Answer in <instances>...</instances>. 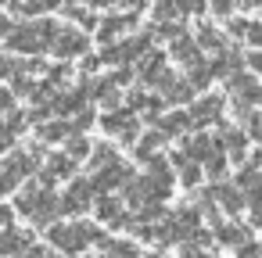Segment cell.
Listing matches in <instances>:
<instances>
[{
    "label": "cell",
    "mask_w": 262,
    "mask_h": 258,
    "mask_svg": "<svg viewBox=\"0 0 262 258\" xmlns=\"http://www.w3.org/2000/svg\"><path fill=\"white\" fill-rule=\"evenodd\" d=\"M97 240H104V237H101V229H97V226H90V222L51 226V244H54L58 251H65V254H79L86 244H97Z\"/></svg>",
    "instance_id": "cell-1"
},
{
    "label": "cell",
    "mask_w": 262,
    "mask_h": 258,
    "mask_svg": "<svg viewBox=\"0 0 262 258\" xmlns=\"http://www.w3.org/2000/svg\"><path fill=\"white\" fill-rule=\"evenodd\" d=\"M18 212L26 215V219H33L36 226H47V222H54V215H58V197L51 194V186H29L22 197H18Z\"/></svg>",
    "instance_id": "cell-2"
},
{
    "label": "cell",
    "mask_w": 262,
    "mask_h": 258,
    "mask_svg": "<svg viewBox=\"0 0 262 258\" xmlns=\"http://www.w3.org/2000/svg\"><path fill=\"white\" fill-rule=\"evenodd\" d=\"M94 183L90 179H76L69 190H65V197H58V212H69V215H79V212H86L90 204H94Z\"/></svg>",
    "instance_id": "cell-3"
},
{
    "label": "cell",
    "mask_w": 262,
    "mask_h": 258,
    "mask_svg": "<svg viewBox=\"0 0 262 258\" xmlns=\"http://www.w3.org/2000/svg\"><path fill=\"white\" fill-rule=\"evenodd\" d=\"M104 129L112 133V136H122V140H133L137 136V119L129 115V111H112L108 119H104Z\"/></svg>",
    "instance_id": "cell-4"
},
{
    "label": "cell",
    "mask_w": 262,
    "mask_h": 258,
    "mask_svg": "<svg viewBox=\"0 0 262 258\" xmlns=\"http://www.w3.org/2000/svg\"><path fill=\"white\" fill-rule=\"evenodd\" d=\"M72 169H76V161H72L69 154H54V158L47 161V172L40 176V183H43V186H51L54 179H65V176H72Z\"/></svg>",
    "instance_id": "cell-5"
},
{
    "label": "cell",
    "mask_w": 262,
    "mask_h": 258,
    "mask_svg": "<svg viewBox=\"0 0 262 258\" xmlns=\"http://www.w3.org/2000/svg\"><path fill=\"white\" fill-rule=\"evenodd\" d=\"M26 244H33V237L29 233H22V229H11V226H4L0 229V254H15V251H22Z\"/></svg>",
    "instance_id": "cell-6"
},
{
    "label": "cell",
    "mask_w": 262,
    "mask_h": 258,
    "mask_svg": "<svg viewBox=\"0 0 262 258\" xmlns=\"http://www.w3.org/2000/svg\"><path fill=\"white\" fill-rule=\"evenodd\" d=\"M97 215H101L108 226H115V229L129 222V219H126V208H122L115 197H101V204H97Z\"/></svg>",
    "instance_id": "cell-7"
},
{
    "label": "cell",
    "mask_w": 262,
    "mask_h": 258,
    "mask_svg": "<svg viewBox=\"0 0 262 258\" xmlns=\"http://www.w3.org/2000/svg\"><path fill=\"white\" fill-rule=\"evenodd\" d=\"M219 240H223L226 247H244V244L251 240V229H248V226H237V222H223V226H219Z\"/></svg>",
    "instance_id": "cell-8"
},
{
    "label": "cell",
    "mask_w": 262,
    "mask_h": 258,
    "mask_svg": "<svg viewBox=\"0 0 262 258\" xmlns=\"http://www.w3.org/2000/svg\"><path fill=\"white\" fill-rule=\"evenodd\" d=\"M219 108H223V104H219V97H208V101H198V104H194V111H190L187 119H190L194 126H201V122H215V119H219Z\"/></svg>",
    "instance_id": "cell-9"
},
{
    "label": "cell",
    "mask_w": 262,
    "mask_h": 258,
    "mask_svg": "<svg viewBox=\"0 0 262 258\" xmlns=\"http://www.w3.org/2000/svg\"><path fill=\"white\" fill-rule=\"evenodd\" d=\"M212 201H219L226 212H241V208H244V194H241L237 186H215V190H212Z\"/></svg>",
    "instance_id": "cell-10"
},
{
    "label": "cell",
    "mask_w": 262,
    "mask_h": 258,
    "mask_svg": "<svg viewBox=\"0 0 262 258\" xmlns=\"http://www.w3.org/2000/svg\"><path fill=\"white\" fill-rule=\"evenodd\" d=\"M101 244H104V258H140L137 244L129 240H101Z\"/></svg>",
    "instance_id": "cell-11"
},
{
    "label": "cell",
    "mask_w": 262,
    "mask_h": 258,
    "mask_svg": "<svg viewBox=\"0 0 262 258\" xmlns=\"http://www.w3.org/2000/svg\"><path fill=\"white\" fill-rule=\"evenodd\" d=\"M83 47H86V40H83L79 33H61V36L54 40V51H58V54H79Z\"/></svg>",
    "instance_id": "cell-12"
},
{
    "label": "cell",
    "mask_w": 262,
    "mask_h": 258,
    "mask_svg": "<svg viewBox=\"0 0 262 258\" xmlns=\"http://www.w3.org/2000/svg\"><path fill=\"white\" fill-rule=\"evenodd\" d=\"M223 144L230 147V154H233V158H241V154H244V133L226 129V133H223Z\"/></svg>",
    "instance_id": "cell-13"
},
{
    "label": "cell",
    "mask_w": 262,
    "mask_h": 258,
    "mask_svg": "<svg viewBox=\"0 0 262 258\" xmlns=\"http://www.w3.org/2000/svg\"><path fill=\"white\" fill-rule=\"evenodd\" d=\"M215 147H212V140L208 136H198V140H190V158H208Z\"/></svg>",
    "instance_id": "cell-14"
},
{
    "label": "cell",
    "mask_w": 262,
    "mask_h": 258,
    "mask_svg": "<svg viewBox=\"0 0 262 258\" xmlns=\"http://www.w3.org/2000/svg\"><path fill=\"white\" fill-rule=\"evenodd\" d=\"M187 115H169L165 122H162V133H180V129H187Z\"/></svg>",
    "instance_id": "cell-15"
},
{
    "label": "cell",
    "mask_w": 262,
    "mask_h": 258,
    "mask_svg": "<svg viewBox=\"0 0 262 258\" xmlns=\"http://www.w3.org/2000/svg\"><path fill=\"white\" fill-rule=\"evenodd\" d=\"M237 258H262V244H255V240H248L244 247H237Z\"/></svg>",
    "instance_id": "cell-16"
},
{
    "label": "cell",
    "mask_w": 262,
    "mask_h": 258,
    "mask_svg": "<svg viewBox=\"0 0 262 258\" xmlns=\"http://www.w3.org/2000/svg\"><path fill=\"white\" fill-rule=\"evenodd\" d=\"M86 151H90V144H86V140H83V136H76V140H72V144H69V158H83V154H86Z\"/></svg>",
    "instance_id": "cell-17"
},
{
    "label": "cell",
    "mask_w": 262,
    "mask_h": 258,
    "mask_svg": "<svg viewBox=\"0 0 262 258\" xmlns=\"http://www.w3.org/2000/svg\"><path fill=\"white\" fill-rule=\"evenodd\" d=\"M40 254H43V251H40L36 244H26V247H22V251H15L11 258H40Z\"/></svg>",
    "instance_id": "cell-18"
},
{
    "label": "cell",
    "mask_w": 262,
    "mask_h": 258,
    "mask_svg": "<svg viewBox=\"0 0 262 258\" xmlns=\"http://www.w3.org/2000/svg\"><path fill=\"white\" fill-rule=\"evenodd\" d=\"M248 129H251V136L262 140V115H251V126H248Z\"/></svg>",
    "instance_id": "cell-19"
},
{
    "label": "cell",
    "mask_w": 262,
    "mask_h": 258,
    "mask_svg": "<svg viewBox=\"0 0 262 258\" xmlns=\"http://www.w3.org/2000/svg\"><path fill=\"white\" fill-rule=\"evenodd\" d=\"M4 226H11V208L0 204V229H4Z\"/></svg>",
    "instance_id": "cell-20"
},
{
    "label": "cell",
    "mask_w": 262,
    "mask_h": 258,
    "mask_svg": "<svg viewBox=\"0 0 262 258\" xmlns=\"http://www.w3.org/2000/svg\"><path fill=\"white\" fill-rule=\"evenodd\" d=\"M4 108H11V97H8L4 90H0V111H4Z\"/></svg>",
    "instance_id": "cell-21"
},
{
    "label": "cell",
    "mask_w": 262,
    "mask_h": 258,
    "mask_svg": "<svg viewBox=\"0 0 262 258\" xmlns=\"http://www.w3.org/2000/svg\"><path fill=\"white\" fill-rule=\"evenodd\" d=\"M251 40H255V43H262V26H255V29H251Z\"/></svg>",
    "instance_id": "cell-22"
},
{
    "label": "cell",
    "mask_w": 262,
    "mask_h": 258,
    "mask_svg": "<svg viewBox=\"0 0 262 258\" xmlns=\"http://www.w3.org/2000/svg\"><path fill=\"white\" fill-rule=\"evenodd\" d=\"M8 68H11V65H8V61H4V58H0V72H8Z\"/></svg>",
    "instance_id": "cell-23"
},
{
    "label": "cell",
    "mask_w": 262,
    "mask_h": 258,
    "mask_svg": "<svg viewBox=\"0 0 262 258\" xmlns=\"http://www.w3.org/2000/svg\"><path fill=\"white\" fill-rule=\"evenodd\" d=\"M40 258H61V254H54V251H51V254H40Z\"/></svg>",
    "instance_id": "cell-24"
}]
</instances>
